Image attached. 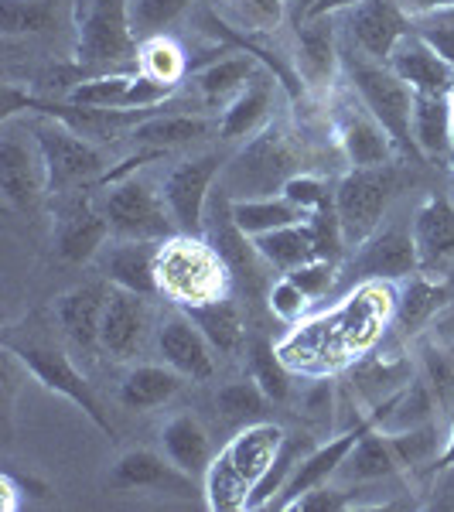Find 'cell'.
I'll return each instance as SVG.
<instances>
[{
    "instance_id": "obj_1",
    "label": "cell",
    "mask_w": 454,
    "mask_h": 512,
    "mask_svg": "<svg viewBox=\"0 0 454 512\" xmlns=\"http://www.w3.org/2000/svg\"><path fill=\"white\" fill-rule=\"evenodd\" d=\"M233 270L205 236L175 233L158 246V294L178 308H195L226 297Z\"/></svg>"
},
{
    "instance_id": "obj_2",
    "label": "cell",
    "mask_w": 454,
    "mask_h": 512,
    "mask_svg": "<svg viewBox=\"0 0 454 512\" xmlns=\"http://www.w3.org/2000/svg\"><path fill=\"white\" fill-rule=\"evenodd\" d=\"M342 65L352 89H356V96L362 99V106L383 123V130L390 134L396 151L407 161L424 164V154H420L414 140V89L396 76L390 65L356 55L349 48H342Z\"/></svg>"
},
{
    "instance_id": "obj_3",
    "label": "cell",
    "mask_w": 454,
    "mask_h": 512,
    "mask_svg": "<svg viewBox=\"0 0 454 512\" xmlns=\"http://www.w3.org/2000/svg\"><path fill=\"white\" fill-rule=\"evenodd\" d=\"M137 52L130 0H76V65L86 76L123 72Z\"/></svg>"
},
{
    "instance_id": "obj_4",
    "label": "cell",
    "mask_w": 454,
    "mask_h": 512,
    "mask_svg": "<svg viewBox=\"0 0 454 512\" xmlns=\"http://www.w3.org/2000/svg\"><path fill=\"white\" fill-rule=\"evenodd\" d=\"M294 175H301L297 151L274 123H267V127L246 140L243 151L222 168L219 192L226 198H263V195L284 192V185Z\"/></svg>"
},
{
    "instance_id": "obj_5",
    "label": "cell",
    "mask_w": 454,
    "mask_h": 512,
    "mask_svg": "<svg viewBox=\"0 0 454 512\" xmlns=\"http://www.w3.org/2000/svg\"><path fill=\"white\" fill-rule=\"evenodd\" d=\"M400 192V171L393 164H373V168H352L335 185V216L342 226L345 246L356 250L379 229L393 195Z\"/></svg>"
},
{
    "instance_id": "obj_6",
    "label": "cell",
    "mask_w": 454,
    "mask_h": 512,
    "mask_svg": "<svg viewBox=\"0 0 454 512\" xmlns=\"http://www.w3.org/2000/svg\"><path fill=\"white\" fill-rule=\"evenodd\" d=\"M103 216L117 239H151L164 243L178 233L168 202L147 178H113L110 192L103 195Z\"/></svg>"
},
{
    "instance_id": "obj_7",
    "label": "cell",
    "mask_w": 454,
    "mask_h": 512,
    "mask_svg": "<svg viewBox=\"0 0 454 512\" xmlns=\"http://www.w3.org/2000/svg\"><path fill=\"white\" fill-rule=\"evenodd\" d=\"M4 352L11 355V359H18L21 366L28 369V373L35 376L41 386H45L48 393H59L69 403H76V407L89 420H93L99 431L113 437V424H110V417H106V410H103V403H99L96 390L89 386V379L82 376L76 366H72V359L59 349V345L14 342V338H4Z\"/></svg>"
},
{
    "instance_id": "obj_8",
    "label": "cell",
    "mask_w": 454,
    "mask_h": 512,
    "mask_svg": "<svg viewBox=\"0 0 454 512\" xmlns=\"http://www.w3.org/2000/svg\"><path fill=\"white\" fill-rule=\"evenodd\" d=\"M24 127L35 134L41 158H45V171H48V192L52 195H69L79 192L82 185L96 181L103 175L106 161L103 154L89 144L86 137H79L76 130H69L59 120H31Z\"/></svg>"
},
{
    "instance_id": "obj_9",
    "label": "cell",
    "mask_w": 454,
    "mask_h": 512,
    "mask_svg": "<svg viewBox=\"0 0 454 512\" xmlns=\"http://www.w3.org/2000/svg\"><path fill=\"white\" fill-rule=\"evenodd\" d=\"M222 168H226V158L209 151V154H198V158L181 161L168 171L161 195L168 202V212L175 219L178 233L205 236V205H209L212 185L222 178Z\"/></svg>"
},
{
    "instance_id": "obj_10",
    "label": "cell",
    "mask_w": 454,
    "mask_h": 512,
    "mask_svg": "<svg viewBox=\"0 0 454 512\" xmlns=\"http://www.w3.org/2000/svg\"><path fill=\"white\" fill-rule=\"evenodd\" d=\"M434 437L431 431H403V434H383V431H369L356 444V451L345 458V465L338 468V475H345L349 482H376L386 478L400 468L420 465V461L431 454Z\"/></svg>"
},
{
    "instance_id": "obj_11",
    "label": "cell",
    "mask_w": 454,
    "mask_h": 512,
    "mask_svg": "<svg viewBox=\"0 0 454 512\" xmlns=\"http://www.w3.org/2000/svg\"><path fill=\"white\" fill-rule=\"evenodd\" d=\"M48 192V171L35 134L21 137L14 130V120H4V137H0V195L11 209H35L41 195Z\"/></svg>"
},
{
    "instance_id": "obj_12",
    "label": "cell",
    "mask_w": 454,
    "mask_h": 512,
    "mask_svg": "<svg viewBox=\"0 0 454 512\" xmlns=\"http://www.w3.org/2000/svg\"><path fill=\"white\" fill-rule=\"evenodd\" d=\"M414 31V21L403 11L400 0H362L352 11H345V35L359 48V55L383 62L393 48Z\"/></svg>"
},
{
    "instance_id": "obj_13",
    "label": "cell",
    "mask_w": 454,
    "mask_h": 512,
    "mask_svg": "<svg viewBox=\"0 0 454 512\" xmlns=\"http://www.w3.org/2000/svg\"><path fill=\"white\" fill-rule=\"evenodd\" d=\"M420 270L414 233L407 229H376L366 243L356 246L349 260V280L356 284H383V280H403Z\"/></svg>"
},
{
    "instance_id": "obj_14",
    "label": "cell",
    "mask_w": 454,
    "mask_h": 512,
    "mask_svg": "<svg viewBox=\"0 0 454 512\" xmlns=\"http://www.w3.org/2000/svg\"><path fill=\"white\" fill-rule=\"evenodd\" d=\"M59 212H55V250L65 263H89L96 253L106 250V239L113 236L110 222H106L103 209H96L89 198L79 192L59 195Z\"/></svg>"
},
{
    "instance_id": "obj_15",
    "label": "cell",
    "mask_w": 454,
    "mask_h": 512,
    "mask_svg": "<svg viewBox=\"0 0 454 512\" xmlns=\"http://www.w3.org/2000/svg\"><path fill=\"white\" fill-rule=\"evenodd\" d=\"M110 489L113 492H168V495H195L198 478L185 475L168 454L134 448L123 451L110 468Z\"/></svg>"
},
{
    "instance_id": "obj_16",
    "label": "cell",
    "mask_w": 454,
    "mask_h": 512,
    "mask_svg": "<svg viewBox=\"0 0 454 512\" xmlns=\"http://www.w3.org/2000/svg\"><path fill=\"white\" fill-rule=\"evenodd\" d=\"M335 140L342 147L345 161L352 168H373V164H390L396 144L383 130L373 113L362 106V99H345L335 113Z\"/></svg>"
},
{
    "instance_id": "obj_17",
    "label": "cell",
    "mask_w": 454,
    "mask_h": 512,
    "mask_svg": "<svg viewBox=\"0 0 454 512\" xmlns=\"http://www.w3.org/2000/svg\"><path fill=\"white\" fill-rule=\"evenodd\" d=\"M151 328V308H147V297L123 291V287H110L103 311V325H99V349L110 359L127 362L130 355L140 352Z\"/></svg>"
},
{
    "instance_id": "obj_18",
    "label": "cell",
    "mask_w": 454,
    "mask_h": 512,
    "mask_svg": "<svg viewBox=\"0 0 454 512\" xmlns=\"http://www.w3.org/2000/svg\"><path fill=\"white\" fill-rule=\"evenodd\" d=\"M158 352L171 369H178L192 383H205L216 376V355H212L216 349L185 311H175L158 325Z\"/></svg>"
},
{
    "instance_id": "obj_19",
    "label": "cell",
    "mask_w": 454,
    "mask_h": 512,
    "mask_svg": "<svg viewBox=\"0 0 454 512\" xmlns=\"http://www.w3.org/2000/svg\"><path fill=\"white\" fill-rule=\"evenodd\" d=\"M414 246L424 274H444L454 263V198L427 195L414 216Z\"/></svg>"
},
{
    "instance_id": "obj_20",
    "label": "cell",
    "mask_w": 454,
    "mask_h": 512,
    "mask_svg": "<svg viewBox=\"0 0 454 512\" xmlns=\"http://www.w3.org/2000/svg\"><path fill=\"white\" fill-rule=\"evenodd\" d=\"M386 65L420 96H451V65L444 62V55L437 52L424 35H417V31H410V35L393 48Z\"/></svg>"
},
{
    "instance_id": "obj_21",
    "label": "cell",
    "mask_w": 454,
    "mask_h": 512,
    "mask_svg": "<svg viewBox=\"0 0 454 512\" xmlns=\"http://www.w3.org/2000/svg\"><path fill=\"white\" fill-rule=\"evenodd\" d=\"M158 246L161 243L151 239H117L113 246H106L103 277L123 291L158 297Z\"/></svg>"
},
{
    "instance_id": "obj_22",
    "label": "cell",
    "mask_w": 454,
    "mask_h": 512,
    "mask_svg": "<svg viewBox=\"0 0 454 512\" xmlns=\"http://www.w3.org/2000/svg\"><path fill=\"white\" fill-rule=\"evenodd\" d=\"M106 291L103 284H82L55 297V318H59L65 338H69L76 349H96L99 345V325H103L106 311Z\"/></svg>"
},
{
    "instance_id": "obj_23",
    "label": "cell",
    "mask_w": 454,
    "mask_h": 512,
    "mask_svg": "<svg viewBox=\"0 0 454 512\" xmlns=\"http://www.w3.org/2000/svg\"><path fill=\"white\" fill-rule=\"evenodd\" d=\"M342 62V52L335 45L332 18H308L297 21V72L308 86H328L335 79V69Z\"/></svg>"
},
{
    "instance_id": "obj_24",
    "label": "cell",
    "mask_w": 454,
    "mask_h": 512,
    "mask_svg": "<svg viewBox=\"0 0 454 512\" xmlns=\"http://www.w3.org/2000/svg\"><path fill=\"white\" fill-rule=\"evenodd\" d=\"M161 451L198 482L212 468V437L195 414H178L161 427Z\"/></svg>"
},
{
    "instance_id": "obj_25",
    "label": "cell",
    "mask_w": 454,
    "mask_h": 512,
    "mask_svg": "<svg viewBox=\"0 0 454 512\" xmlns=\"http://www.w3.org/2000/svg\"><path fill=\"white\" fill-rule=\"evenodd\" d=\"M257 76L260 69L250 52H219V59L195 72V86L209 106H229Z\"/></svg>"
},
{
    "instance_id": "obj_26",
    "label": "cell",
    "mask_w": 454,
    "mask_h": 512,
    "mask_svg": "<svg viewBox=\"0 0 454 512\" xmlns=\"http://www.w3.org/2000/svg\"><path fill=\"white\" fill-rule=\"evenodd\" d=\"M454 301V284L441 274H424L417 270L414 277H407V291L396 301V325L403 332H420L427 321H434L444 308Z\"/></svg>"
},
{
    "instance_id": "obj_27",
    "label": "cell",
    "mask_w": 454,
    "mask_h": 512,
    "mask_svg": "<svg viewBox=\"0 0 454 512\" xmlns=\"http://www.w3.org/2000/svg\"><path fill=\"white\" fill-rule=\"evenodd\" d=\"M414 140L424 161L454 158V110L451 96H420L414 93Z\"/></svg>"
},
{
    "instance_id": "obj_28",
    "label": "cell",
    "mask_w": 454,
    "mask_h": 512,
    "mask_svg": "<svg viewBox=\"0 0 454 512\" xmlns=\"http://www.w3.org/2000/svg\"><path fill=\"white\" fill-rule=\"evenodd\" d=\"M212 134H219V120H205L192 117V113H154L144 123H137L130 130L134 144L140 147H154V151H171V147H188L198 140H209Z\"/></svg>"
},
{
    "instance_id": "obj_29",
    "label": "cell",
    "mask_w": 454,
    "mask_h": 512,
    "mask_svg": "<svg viewBox=\"0 0 454 512\" xmlns=\"http://www.w3.org/2000/svg\"><path fill=\"white\" fill-rule=\"evenodd\" d=\"M181 386H185V376L168 362L164 366H134L120 383V403L127 410L147 414V410H158L168 400H175Z\"/></svg>"
},
{
    "instance_id": "obj_30",
    "label": "cell",
    "mask_w": 454,
    "mask_h": 512,
    "mask_svg": "<svg viewBox=\"0 0 454 512\" xmlns=\"http://www.w3.org/2000/svg\"><path fill=\"white\" fill-rule=\"evenodd\" d=\"M181 311L202 328V335L212 342V349H219L222 355H239L246 349V338L250 335H246V321L236 301L219 297V301L195 304V308H181Z\"/></svg>"
},
{
    "instance_id": "obj_31",
    "label": "cell",
    "mask_w": 454,
    "mask_h": 512,
    "mask_svg": "<svg viewBox=\"0 0 454 512\" xmlns=\"http://www.w3.org/2000/svg\"><path fill=\"white\" fill-rule=\"evenodd\" d=\"M270 99H274V89H270V79L260 72V76L222 110L219 134L226 140H246V137L260 134L270 123Z\"/></svg>"
},
{
    "instance_id": "obj_32",
    "label": "cell",
    "mask_w": 454,
    "mask_h": 512,
    "mask_svg": "<svg viewBox=\"0 0 454 512\" xmlns=\"http://www.w3.org/2000/svg\"><path fill=\"white\" fill-rule=\"evenodd\" d=\"M229 216L239 226V233H246L250 239L267 236L274 229L294 226V222H304L301 209L294 202H287L284 195H263V198H229Z\"/></svg>"
},
{
    "instance_id": "obj_33",
    "label": "cell",
    "mask_w": 454,
    "mask_h": 512,
    "mask_svg": "<svg viewBox=\"0 0 454 512\" xmlns=\"http://www.w3.org/2000/svg\"><path fill=\"white\" fill-rule=\"evenodd\" d=\"M257 253L267 260V267H277L284 274H291L294 267L308 260H318V239H315V229L311 222H294V226H284V229H274L267 236H257L253 239Z\"/></svg>"
},
{
    "instance_id": "obj_34",
    "label": "cell",
    "mask_w": 454,
    "mask_h": 512,
    "mask_svg": "<svg viewBox=\"0 0 454 512\" xmlns=\"http://www.w3.org/2000/svg\"><path fill=\"white\" fill-rule=\"evenodd\" d=\"M246 366H250V376L260 383V390L270 396L274 403L287 400L291 396V373H287L284 359L274 349V342L267 338H246Z\"/></svg>"
},
{
    "instance_id": "obj_35",
    "label": "cell",
    "mask_w": 454,
    "mask_h": 512,
    "mask_svg": "<svg viewBox=\"0 0 454 512\" xmlns=\"http://www.w3.org/2000/svg\"><path fill=\"white\" fill-rule=\"evenodd\" d=\"M137 72H144V76L178 89V82L185 79V72H188V59H185V52H181L178 41H171L168 35H158V38L140 41Z\"/></svg>"
},
{
    "instance_id": "obj_36",
    "label": "cell",
    "mask_w": 454,
    "mask_h": 512,
    "mask_svg": "<svg viewBox=\"0 0 454 512\" xmlns=\"http://www.w3.org/2000/svg\"><path fill=\"white\" fill-rule=\"evenodd\" d=\"M267 403H274V400L260 390V383L253 376L233 379V383H226L216 393V410L229 424H253V420H260L267 414Z\"/></svg>"
},
{
    "instance_id": "obj_37",
    "label": "cell",
    "mask_w": 454,
    "mask_h": 512,
    "mask_svg": "<svg viewBox=\"0 0 454 512\" xmlns=\"http://www.w3.org/2000/svg\"><path fill=\"white\" fill-rule=\"evenodd\" d=\"M59 21V0H0V28L7 38L48 31Z\"/></svg>"
},
{
    "instance_id": "obj_38",
    "label": "cell",
    "mask_w": 454,
    "mask_h": 512,
    "mask_svg": "<svg viewBox=\"0 0 454 512\" xmlns=\"http://www.w3.org/2000/svg\"><path fill=\"white\" fill-rule=\"evenodd\" d=\"M130 72H103V76H86L79 86L69 89V103L96 106V110H123V96L130 89Z\"/></svg>"
},
{
    "instance_id": "obj_39",
    "label": "cell",
    "mask_w": 454,
    "mask_h": 512,
    "mask_svg": "<svg viewBox=\"0 0 454 512\" xmlns=\"http://www.w3.org/2000/svg\"><path fill=\"white\" fill-rule=\"evenodd\" d=\"M192 4L195 0H130V24L137 41L164 35Z\"/></svg>"
},
{
    "instance_id": "obj_40",
    "label": "cell",
    "mask_w": 454,
    "mask_h": 512,
    "mask_svg": "<svg viewBox=\"0 0 454 512\" xmlns=\"http://www.w3.org/2000/svg\"><path fill=\"white\" fill-rule=\"evenodd\" d=\"M287 198V202H294L297 209L304 212V216H315L318 209H325L328 202H332V195L335 192H328L325 188V181L321 178H315V175H294L291 181L284 185V192H280Z\"/></svg>"
},
{
    "instance_id": "obj_41",
    "label": "cell",
    "mask_w": 454,
    "mask_h": 512,
    "mask_svg": "<svg viewBox=\"0 0 454 512\" xmlns=\"http://www.w3.org/2000/svg\"><path fill=\"white\" fill-rule=\"evenodd\" d=\"M414 31L431 41L437 52L444 55V62L451 65V110H454V11L420 18V24H414Z\"/></svg>"
},
{
    "instance_id": "obj_42",
    "label": "cell",
    "mask_w": 454,
    "mask_h": 512,
    "mask_svg": "<svg viewBox=\"0 0 454 512\" xmlns=\"http://www.w3.org/2000/svg\"><path fill=\"white\" fill-rule=\"evenodd\" d=\"M308 301L311 297L301 291V287L294 284L291 277H280L274 287H270V294H267V304H270V311H274V318H280V321H287V325H291V321H297L304 315V311H308Z\"/></svg>"
},
{
    "instance_id": "obj_43",
    "label": "cell",
    "mask_w": 454,
    "mask_h": 512,
    "mask_svg": "<svg viewBox=\"0 0 454 512\" xmlns=\"http://www.w3.org/2000/svg\"><path fill=\"white\" fill-rule=\"evenodd\" d=\"M335 267L338 263L321 260L318 256V260H308V263H301V267H294L287 277H291L308 297H321V294H328V287L335 284Z\"/></svg>"
},
{
    "instance_id": "obj_44",
    "label": "cell",
    "mask_w": 454,
    "mask_h": 512,
    "mask_svg": "<svg viewBox=\"0 0 454 512\" xmlns=\"http://www.w3.org/2000/svg\"><path fill=\"white\" fill-rule=\"evenodd\" d=\"M352 506V492H345V489H328V482L325 485H318V489H308V492H301L297 499L287 502L284 509H304V512H338V509H349Z\"/></svg>"
},
{
    "instance_id": "obj_45",
    "label": "cell",
    "mask_w": 454,
    "mask_h": 512,
    "mask_svg": "<svg viewBox=\"0 0 454 512\" xmlns=\"http://www.w3.org/2000/svg\"><path fill=\"white\" fill-rule=\"evenodd\" d=\"M236 4L243 11V18L253 21L257 28H270L284 14V0H236Z\"/></svg>"
},
{
    "instance_id": "obj_46",
    "label": "cell",
    "mask_w": 454,
    "mask_h": 512,
    "mask_svg": "<svg viewBox=\"0 0 454 512\" xmlns=\"http://www.w3.org/2000/svg\"><path fill=\"white\" fill-rule=\"evenodd\" d=\"M356 4H362V0H311V4L304 7V14H301L297 21H308V18H332V14L352 11Z\"/></svg>"
},
{
    "instance_id": "obj_47",
    "label": "cell",
    "mask_w": 454,
    "mask_h": 512,
    "mask_svg": "<svg viewBox=\"0 0 454 512\" xmlns=\"http://www.w3.org/2000/svg\"><path fill=\"white\" fill-rule=\"evenodd\" d=\"M403 11L417 14V18H431V14H444L454 11V0H400Z\"/></svg>"
},
{
    "instance_id": "obj_48",
    "label": "cell",
    "mask_w": 454,
    "mask_h": 512,
    "mask_svg": "<svg viewBox=\"0 0 454 512\" xmlns=\"http://www.w3.org/2000/svg\"><path fill=\"white\" fill-rule=\"evenodd\" d=\"M454 468V417H451V434H448V448L441 458H434V472H451Z\"/></svg>"
},
{
    "instance_id": "obj_49",
    "label": "cell",
    "mask_w": 454,
    "mask_h": 512,
    "mask_svg": "<svg viewBox=\"0 0 454 512\" xmlns=\"http://www.w3.org/2000/svg\"><path fill=\"white\" fill-rule=\"evenodd\" d=\"M437 328H441V332H454V301L437 315Z\"/></svg>"
},
{
    "instance_id": "obj_50",
    "label": "cell",
    "mask_w": 454,
    "mask_h": 512,
    "mask_svg": "<svg viewBox=\"0 0 454 512\" xmlns=\"http://www.w3.org/2000/svg\"><path fill=\"white\" fill-rule=\"evenodd\" d=\"M451 198H454V158H451Z\"/></svg>"
},
{
    "instance_id": "obj_51",
    "label": "cell",
    "mask_w": 454,
    "mask_h": 512,
    "mask_svg": "<svg viewBox=\"0 0 454 512\" xmlns=\"http://www.w3.org/2000/svg\"><path fill=\"white\" fill-rule=\"evenodd\" d=\"M451 355H454V342H451Z\"/></svg>"
}]
</instances>
